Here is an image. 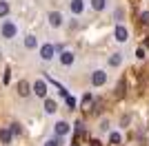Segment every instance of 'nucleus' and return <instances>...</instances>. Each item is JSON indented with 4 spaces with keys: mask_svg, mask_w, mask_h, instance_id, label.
Returning <instances> with one entry per match:
<instances>
[{
    "mask_svg": "<svg viewBox=\"0 0 149 146\" xmlns=\"http://www.w3.org/2000/svg\"><path fill=\"white\" fill-rule=\"evenodd\" d=\"M69 131H71V126H69L65 120H60V122H56V135L58 137H62V135H67Z\"/></svg>",
    "mask_w": 149,
    "mask_h": 146,
    "instance_id": "obj_9",
    "label": "nucleus"
},
{
    "mask_svg": "<svg viewBox=\"0 0 149 146\" xmlns=\"http://www.w3.org/2000/svg\"><path fill=\"white\" fill-rule=\"evenodd\" d=\"M25 47H27V49H36V47H38L36 36H27V38H25Z\"/></svg>",
    "mask_w": 149,
    "mask_h": 146,
    "instance_id": "obj_15",
    "label": "nucleus"
},
{
    "mask_svg": "<svg viewBox=\"0 0 149 146\" xmlns=\"http://www.w3.org/2000/svg\"><path fill=\"white\" fill-rule=\"evenodd\" d=\"M65 100H67V106H69V109H71V111H74V109H76V100H74V97H71V95H67V97H65Z\"/></svg>",
    "mask_w": 149,
    "mask_h": 146,
    "instance_id": "obj_22",
    "label": "nucleus"
},
{
    "mask_svg": "<svg viewBox=\"0 0 149 146\" xmlns=\"http://www.w3.org/2000/svg\"><path fill=\"white\" fill-rule=\"evenodd\" d=\"M120 142H123V137H120V133H109V144L118 146Z\"/></svg>",
    "mask_w": 149,
    "mask_h": 146,
    "instance_id": "obj_18",
    "label": "nucleus"
},
{
    "mask_svg": "<svg viewBox=\"0 0 149 146\" xmlns=\"http://www.w3.org/2000/svg\"><path fill=\"white\" fill-rule=\"evenodd\" d=\"M136 58H138V60H143V58H145V49H143V47L136 51Z\"/></svg>",
    "mask_w": 149,
    "mask_h": 146,
    "instance_id": "obj_25",
    "label": "nucleus"
},
{
    "mask_svg": "<svg viewBox=\"0 0 149 146\" xmlns=\"http://www.w3.org/2000/svg\"><path fill=\"white\" fill-rule=\"evenodd\" d=\"M54 53H56V47H54V44H42V47H40V58H42L45 62H49L51 58H54Z\"/></svg>",
    "mask_w": 149,
    "mask_h": 146,
    "instance_id": "obj_4",
    "label": "nucleus"
},
{
    "mask_svg": "<svg viewBox=\"0 0 149 146\" xmlns=\"http://www.w3.org/2000/svg\"><path fill=\"white\" fill-rule=\"evenodd\" d=\"M45 146H60V137L56 135L54 140H47V142H45Z\"/></svg>",
    "mask_w": 149,
    "mask_h": 146,
    "instance_id": "obj_20",
    "label": "nucleus"
},
{
    "mask_svg": "<svg viewBox=\"0 0 149 146\" xmlns=\"http://www.w3.org/2000/svg\"><path fill=\"white\" fill-rule=\"evenodd\" d=\"M60 64L62 67H71V64H74V53H71V51H62L60 53Z\"/></svg>",
    "mask_w": 149,
    "mask_h": 146,
    "instance_id": "obj_11",
    "label": "nucleus"
},
{
    "mask_svg": "<svg viewBox=\"0 0 149 146\" xmlns=\"http://www.w3.org/2000/svg\"><path fill=\"white\" fill-rule=\"evenodd\" d=\"M9 80H11V69H7L5 75H2V84H9Z\"/></svg>",
    "mask_w": 149,
    "mask_h": 146,
    "instance_id": "obj_21",
    "label": "nucleus"
},
{
    "mask_svg": "<svg viewBox=\"0 0 149 146\" xmlns=\"http://www.w3.org/2000/svg\"><path fill=\"white\" fill-rule=\"evenodd\" d=\"M16 91H18V95H20V97H29V93H31V84L27 82V80H20L18 84H16Z\"/></svg>",
    "mask_w": 149,
    "mask_h": 146,
    "instance_id": "obj_6",
    "label": "nucleus"
},
{
    "mask_svg": "<svg viewBox=\"0 0 149 146\" xmlns=\"http://www.w3.org/2000/svg\"><path fill=\"white\" fill-rule=\"evenodd\" d=\"M105 82H107V73L102 71V69H98V71L91 73V84L93 86H102Z\"/></svg>",
    "mask_w": 149,
    "mask_h": 146,
    "instance_id": "obj_3",
    "label": "nucleus"
},
{
    "mask_svg": "<svg viewBox=\"0 0 149 146\" xmlns=\"http://www.w3.org/2000/svg\"><path fill=\"white\" fill-rule=\"evenodd\" d=\"M91 7H93V11H102L107 7V0H91Z\"/></svg>",
    "mask_w": 149,
    "mask_h": 146,
    "instance_id": "obj_14",
    "label": "nucleus"
},
{
    "mask_svg": "<svg viewBox=\"0 0 149 146\" xmlns=\"http://www.w3.org/2000/svg\"><path fill=\"white\" fill-rule=\"evenodd\" d=\"M9 16V2L0 0V18H7Z\"/></svg>",
    "mask_w": 149,
    "mask_h": 146,
    "instance_id": "obj_16",
    "label": "nucleus"
},
{
    "mask_svg": "<svg viewBox=\"0 0 149 146\" xmlns=\"http://www.w3.org/2000/svg\"><path fill=\"white\" fill-rule=\"evenodd\" d=\"M69 9H71V13H74V16H80V13L85 11V0H71Z\"/></svg>",
    "mask_w": 149,
    "mask_h": 146,
    "instance_id": "obj_7",
    "label": "nucleus"
},
{
    "mask_svg": "<svg viewBox=\"0 0 149 146\" xmlns=\"http://www.w3.org/2000/svg\"><path fill=\"white\" fill-rule=\"evenodd\" d=\"M113 36H116V40H118V42H127V38H129V31L125 29L123 24H118V27H116V31H113Z\"/></svg>",
    "mask_w": 149,
    "mask_h": 146,
    "instance_id": "obj_8",
    "label": "nucleus"
},
{
    "mask_svg": "<svg viewBox=\"0 0 149 146\" xmlns=\"http://www.w3.org/2000/svg\"><path fill=\"white\" fill-rule=\"evenodd\" d=\"M120 18H125V11L123 9H116V20H120Z\"/></svg>",
    "mask_w": 149,
    "mask_h": 146,
    "instance_id": "obj_26",
    "label": "nucleus"
},
{
    "mask_svg": "<svg viewBox=\"0 0 149 146\" xmlns=\"http://www.w3.org/2000/svg\"><path fill=\"white\" fill-rule=\"evenodd\" d=\"M56 111H58V104L54 102L51 97H45V113H49V115H51V113H56Z\"/></svg>",
    "mask_w": 149,
    "mask_h": 146,
    "instance_id": "obj_12",
    "label": "nucleus"
},
{
    "mask_svg": "<svg viewBox=\"0 0 149 146\" xmlns=\"http://www.w3.org/2000/svg\"><path fill=\"white\" fill-rule=\"evenodd\" d=\"M125 93H127V78H120V82L116 84L113 95H116V97H125Z\"/></svg>",
    "mask_w": 149,
    "mask_h": 146,
    "instance_id": "obj_10",
    "label": "nucleus"
},
{
    "mask_svg": "<svg viewBox=\"0 0 149 146\" xmlns=\"http://www.w3.org/2000/svg\"><path fill=\"white\" fill-rule=\"evenodd\" d=\"M47 20H49V24L54 27V29H58V27H62V13L60 11H49V16H47Z\"/></svg>",
    "mask_w": 149,
    "mask_h": 146,
    "instance_id": "obj_5",
    "label": "nucleus"
},
{
    "mask_svg": "<svg viewBox=\"0 0 149 146\" xmlns=\"http://www.w3.org/2000/svg\"><path fill=\"white\" fill-rule=\"evenodd\" d=\"M0 33H2L5 40H11V38H16V33H18V27H16L11 20H5L2 27H0Z\"/></svg>",
    "mask_w": 149,
    "mask_h": 146,
    "instance_id": "obj_1",
    "label": "nucleus"
},
{
    "mask_svg": "<svg viewBox=\"0 0 149 146\" xmlns=\"http://www.w3.org/2000/svg\"><path fill=\"white\" fill-rule=\"evenodd\" d=\"M145 47H149V36H147V38H145Z\"/></svg>",
    "mask_w": 149,
    "mask_h": 146,
    "instance_id": "obj_28",
    "label": "nucleus"
},
{
    "mask_svg": "<svg viewBox=\"0 0 149 146\" xmlns=\"http://www.w3.org/2000/svg\"><path fill=\"white\" fill-rule=\"evenodd\" d=\"M11 140H13V133L9 128H2V131H0V142L7 146V144H11Z\"/></svg>",
    "mask_w": 149,
    "mask_h": 146,
    "instance_id": "obj_13",
    "label": "nucleus"
},
{
    "mask_svg": "<svg viewBox=\"0 0 149 146\" xmlns=\"http://www.w3.org/2000/svg\"><path fill=\"white\" fill-rule=\"evenodd\" d=\"M91 146H100V142L98 140H91Z\"/></svg>",
    "mask_w": 149,
    "mask_h": 146,
    "instance_id": "obj_27",
    "label": "nucleus"
},
{
    "mask_svg": "<svg viewBox=\"0 0 149 146\" xmlns=\"http://www.w3.org/2000/svg\"><path fill=\"white\" fill-rule=\"evenodd\" d=\"M120 62H123V53H113L111 58H109V64H111V67H118Z\"/></svg>",
    "mask_w": 149,
    "mask_h": 146,
    "instance_id": "obj_17",
    "label": "nucleus"
},
{
    "mask_svg": "<svg viewBox=\"0 0 149 146\" xmlns=\"http://www.w3.org/2000/svg\"><path fill=\"white\" fill-rule=\"evenodd\" d=\"M129 122H131V115H123V120H120V124H123V126H127Z\"/></svg>",
    "mask_w": 149,
    "mask_h": 146,
    "instance_id": "obj_24",
    "label": "nucleus"
},
{
    "mask_svg": "<svg viewBox=\"0 0 149 146\" xmlns=\"http://www.w3.org/2000/svg\"><path fill=\"white\" fill-rule=\"evenodd\" d=\"M140 22H143V24H149V11H143V13H140Z\"/></svg>",
    "mask_w": 149,
    "mask_h": 146,
    "instance_id": "obj_23",
    "label": "nucleus"
},
{
    "mask_svg": "<svg viewBox=\"0 0 149 146\" xmlns=\"http://www.w3.org/2000/svg\"><path fill=\"white\" fill-rule=\"evenodd\" d=\"M129 2H134V5H136V2H138V0H129Z\"/></svg>",
    "mask_w": 149,
    "mask_h": 146,
    "instance_id": "obj_29",
    "label": "nucleus"
},
{
    "mask_svg": "<svg viewBox=\"0 0 149 146\" xmlns=\"http://www.w3.org/2000/svg\"><path fill=\"white\" fill-rule=\"evenodd\" d=\"M31 91L36 93L38 97H47V91H49V89H47V82H45V80H38V82H33V86H31Z\"/></svg>",
    "mask_w": 149,
    "mask_h": 146,
    "instance_id": "obj_2",
    "label": "nucleus"
},
{
    "mask_svg": "<svg viewBox=\"0 0 149 146\" xmlns=\"http://www.w3.org/2000/svg\"><path fill=\"white\" fill-rule=\"evenodd\" d=\"M9 131H11V133H13V135H20V133H22V126H20L18 122H13L11 126H9Z\"/></svg>",
    "mask_w": 149,
    "mask_h": 146,
    "instance_id": "obj_19",
    "label": "nucleus"
}]
</instances>
